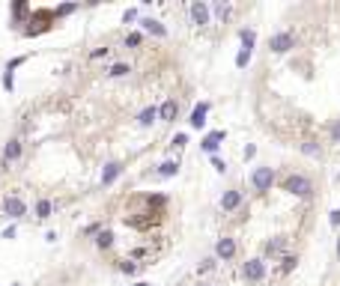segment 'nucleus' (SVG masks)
Here are the masks:
<instances>
[{
    "label": "nucleus",
    "instance_id": "nucleus-1",
    "mask_svg": "<svg viewBox=\"0 0 340 286\" xmlns=\"http://www.w3.org/2000/svg\"><path fill=\"white\" fill-rule=\"evenodd\" d=\"M284 191H289V194H295V197H311L314 182H311L308 176H301V173H292V176H287Z\"/></svg>",
    "mask_w": 340,
    "mask_h": 286
},
{
    "label": "nucleus",
    "instance_id": "nucleus-2",
    "mask_svg": "<svg viewBox=\"0 0 340 286\" xmlns=\"http://www.w3.org/2000/svg\"><path fill=\"white\" fill-rule=\"evenodd\" d=\"M3 214H6V218H12V221H18V218H24V214H27V203H24L18 194H9V197H3Z\"/></svg>",
    "mask_w": 340,
    "mask_h": 286
},
{
    "label": "nucleus",
    "instance_id": "nucleus-3",
    "mask_svg": "<svg viewBox=\"0 0 340 286\" xmlns=\"http://www.w3.org/2000/svg\"><path fill=\"white\" fill-rule=\"evenodd\" d=\"M251 185H254L257 191H269V188L275 185V170H272V167H257V170L251 173Z\"/></svg>",
    "mask_w": 340,
    "mask_h": 286
},
{
    "label": "nucleus",
    "instance_id": "nucleus-4",
    "mask_svg": "<svg viewBox=\"0 0 340 286\" xmlns=\"http://www.w3.org/2000/svg\"><path fill=\"white\" fill-rule=\"evenodd\" d=\"M51 21H54V12H48V9L33 12V15H30V21H27V24H33V27H30V30H24V33H27V36H39L42 30H48V27H51Z\"/></svg>",
    "mask_w": 340,
    "mask_h": 286
},
{
    "label": "nucleus",
    "instance_id": "nucleus-5",
    "mask_svg": "<svg viewBox=\"0 0 340 286\" xmlns=\"http://www.w3.org/2000/svg\"><path fill=\"white\" fill-rule=\"evenodd\" d=\"M242 277L251 280V283L262 280V277H266V262H262V260H248V262L242 265Z\"/></svg>",
    "mask_w": 340,
    "mask_h": 286
},
{
    "label": "nucleus",
    "instance_id": "nucleus-6",
    "mask_svg": "<svg viewBox=\"0 0 340 286\" xmlns=\"http://www.w3.org/2000/svg\"><path fill=\"white\" fill-rule=\"evenodd\" d=\"M215 257H218V260H233V257H236V238H230V236L218 238V244H215Z\"/></svg>",
    "mask_w": 340,
    "mask_h": 286
},
{
    "label": "nucleus",
    "instance_id": "nucleus-7",
    "mask_svg": "<svg viewBox=\"0 0 340 286\" xmlns=\"http://www.w3.org/2000/svg\"><path fill=\"white\" fill-rule=\"evenodd\" d=\"M295 45V39H292V33H275L272 39H269V48L275 51V54H284V51H289Z\"/></svg>",
    "mask_w": 340,
    "mask_h": 286
},
{
    "label": "nucleus",
    "instance_id": "nucleus-8",
    "mask_svg": "<svg viewBox=\"0 0 340 286\" xmlns=\"http://www.w3.org/2000/svg\"><path fill=\"white\" fill-rule=\"evenodd\" d=\"M120 173H123V164H120V161H107L105 170H102V185H105V188L113 185V182L120 179Z\"/></svg>",
    "mask_w": 340,
    "mask_h": 286
},
{
    "label": "nucleus",
    "instance_id": "nucleus-9",
    "mask_svg": "<svg viewBox=\"0 0 340 286\" xmlns=\"http://www.w3.org/2000/svg\"><path fill=\"white\" fill-rule=\"evenodd\" d=\"M21 152H24L21 140H18V137H12V140H6V146H3V161H6V164H12V161H18V158H21Z\"/></svg>",
    "mask_w": 340,
    "mask_h": 286
},
{
    "label": "nucleus",
    "instance_id": "nucleus-10",
    "mask_svg": "<svg viewBox=\"0 0 340 286\" xmlns=\"http://www.w3.org/2000/svg\"><path fill=\"white\" fill-rule=\"evenodd\" d=\"M227 134L224 131H212V134H206L203 137V143H200V146H203V152H209V155H215L218 152V146H221V140H224Z\"/></svg>",
    "mask_w": 340,
    "mask_h": 286
},
{
    "label": "nucleus",
    "instance_id": "nucleus-11",
    "mask_svg": "<svg viewBox=\"0 0 340 286\" xmlns=\"http://www.w3.org/2000/svg\"><path fill=\"white\" fill-rule=\"evenodd\" d=\"M206 114H209V101L194 104V111H191V128H203V125H206Z\"/></svg>",
    "mask_w": 340,
    "mask_h": 286
},
{
    "label": "nucleus",
    "instance_id": "nucleus-12",
    "mask_svg": "<svg viewBox=\"0 0 340 286\" xmlns=\"http://www.w3.org/2000/svg\"><path fill=\"white\" fill-rule=\"evenodd\" d=\"M188 12H191L194 24H209V6L203 3V0H197V3H191V6H188Z\"/></svg>",
    "mask_w": 340,
    "mask_h": 286
},
{
    "label": "nucleus",
    "instance_id": "nucleus-13",
    "mask_svg": "<svg viewBox=\"0 0 340 286\" xmlns=\"http://www.w3.org/2000/svg\"><path fill=\"white\" fill-rule=\"evenodd\" d=\"M156 119H158V107H156V104L143 107V111L137 114V125H140V128H149V125H153Z\"/></svg>",
    "mask_w": 340,
    "mask_h": 286
},
{
    "label": "nucleus",
    "instance_id": "nucleus-14",
    "mask_svg": "<svg viewBox=\"0 0 340 286\" xmlns=\"http://www.w3.org/2000/svg\"><path fill=\"white\" fill-rule=\"evenodd\" d=\"M239 206H242V194L239 191H224V197H221V209L224 212H233Z\"/></svg>",
    "mask_w": 340,
    "mask_h": 286
},
{
    "label": "nucleus",
    "instance_id": "nucleus-15",
    "mask_svg": "<svg viewBox=\"0 0 340 286\" xmlns=\"http://www.w3.org/2000/svg\"><path fill=\"white\" fill-rule=\"evenodd\" d=\"M140 30L153 33V36H167V27L161 21H156V18H140Z\"/></svg>",
    "mask_w": 340,
    "mask_h": 286
},
{
    "label": "nucleus",
    "instance_id": "nucleus-16",
    "mask_svg": "<svg viewBox=\"0 0 340 286\" xmlns=\"http://www.w3.org/2000/svg\"><path fill=\"white\" fill-rule=\"evenodd\" d=\"M176 114H179V104H176L173 98H167V101L158 107V117H161L164 122H173V119H176Z\"/></svg>",
    "mask_w": 340,
    "mask_h": 286
},
{
    "label": "nucleus",
    "instance_id": "nucleus-17",
    "mask_svg": "<svg viewBox=\"0 0 340 286\" xmlns=\"http://www.w3.org/2000/svg\"><path fill=\"white\" fill-rule=\"evenodd\" d=\"M30 6H27V0H12V18H15V24H18V18H21V24H27L30 18Z\"/></svg>",
    "mask_w": 340,
    "mask_h": 286
},
{
    "label": "nucleus",
    "instance_id": "nucleus-18",
    "mask_svg": "<svg viewBox=\"0 0 340 286\" xmlns=\"http://www.w3.org/2000/svg\"><path fill=\"white\" fill-rule=\"evenodd\" d=\"M113 238H117V236H113V230H102V233L96 236V247H102V250H107V247L113 244Z\"/></svg>",
    "mask_w": 340,
    "mask_h": 286
},
{
    "label": "nucleus",
    "instance_id": "nucleus-19",
    "mask_svg": "<svg viewBox=\"0 0 340 286\" xmlns=\"http://www.w3.org/2000/svg\"><path fill=\"white\" fill-rule=\"evenodd\" d=\"M239 39H242V48H245V51H251V48H254V42H257V33L245 27V30H239Z\"/></svg>",
    "mask_w": 340,
    "mask_h": 286
},
{
    "label": "nucleus",
    "instance_id": "nucleus-20",
    "mask_svg": "<svg viewBox=\"0 0 340 286\" xmlns=\"http://www.w3.org/2000/svg\"><path fill=\"white\" fill-rule=\"evenodd\" d=\"M129 72H131L129 63H113V66L107 69V75H110V78H123V75H129Z\"/></svg>",
    "mask_w": 340,
    "mask_h": 286
},
{
    "label": "nucleus",
    "instance_id": "nucleus-21",
    "mask_svg": "<svg viewBox=\"0 0 340 286\" xmlns=\"http://www.w3.org/2000/svg\"><path fill=\"white\" fill-rule=\"evenodd\" d=\"M179 173V164L176 161H161L158 164V176H176Z\"/></svg>",
    "mask_w": 340,
    "mask_h": 286
},
{
    "label": "nucleus",
    "instance_id": "nucleus-22",
    "mask_svg": "<svg viewBox=\"0 0 340 286\" xmlns=\"http://www.w3.org/2000/svg\"><path fill=\"white\" fill-rule=\"evenodd\" d=\"M51 209H54L51 200H39V203H36V218H42V221H45L48 214H51Z\"/></svg>",
    "mask_w": 340,
    "mask_h": 286
},
{
    "label": "nucleus",
    "instance_id": "nucleus-23",
    "mask_svg": "<svg viewBox=\"0 0 340 286\" xmlns=\"http://www.w3.org/2000/svg\"><path fill=\"white\" fill-rule=\"evenodd\" d=\"M301 152H305V155H311V158H319V146H316V143H314V140H308V143H301Z\"/></svg>",
    "mask_w": 340,
    "mask_h": 286
},
{
    "label": "nucleus",
    "instance_id": "nucleus-24",
    "mask_svg": "<svg viewBox=\"0 0 340 286\" xmlns=\"http://www.w3.org/2000/svg\"><path fill=\"white\" fill-rule=\"evenodd\" d=\"M284 247H287V238H275V241H269V244H266L269 254H281Z\"/></svg>",
    "mask_w": 340,
    "mask_h": 286
},
{
    "label": "nucleus",
    "instance_id": "nucleus-25",
    "mask_svg": "<svg viewBox=\"0 0 340 286\" xmlns=\"http://www.w3.org/2000/svg\"><path fill=\"white\" fill-rule=\"evenodd\" d=\"M72 12H78V3H60L54 9V15H72Z\"/></svg>",
    "mask_w": 340,
    "mask_h": 286
},
{
    "label": "nucleus",
    "instance_id": "nucleus-26",
    "mask_svg": "<svg viewBox=\"0 0 340 286\" xmlns=\"http://www.w3.org/2000/svg\"><path fill=\"white\" fill-rule=\"evenodd\" d=\"M126 45H129V48L143 45V33H129V36H126Z\"/></svg>",
    "mask_w": 340,
    "mask_h": 286
},
{
    "label": "nucleus",
    "instance_id": "nucleus-27",
    "mask_svg": "<svg viewBox=\"0 0 340 286\" xmlns=\"http://www.w3.org/2000/svg\"><path fill=\"white\" fill-rule=\"evenodd\" d=\"M248 63H251V51H245V48H242V51L236 54V66H239V69H245Z\"/></svg>",
    "mask_w": 340,
    "mask_h": 286
},
{
    "label": "nucleus",
    "instance_id": "nucleus-28",
    "mask_svg": "<svg viewBox=\"0 0 340 286\" xmlns=\"http://www.w3.org/2000/svg\"><path fill=\"white\" fill-rule=\"evenodd\" d=\"M215 15H218V18L224 21L227 15H230V3H215Z\"/></svg>",
    "mask_w": 340,
    "mask_h": 286
},
{
    "label": "nucleus",
    "instance_id": "nucleus-29",
    "mask_svg": "<svg viewBox=\"0 0 340 286\" xmlns=\"http://www.w3.org/2000/svg\"><path fill=\"white\" fill-rule=\"evenodd\" d=\"M295 262H298L295 257H284V260H281V271H292V268H295Z\"/></svg>",
    "mask_w": 340,
    "mask_h": 286
},
{
    "label": "nucleus",
    "instance_id": "nucleus-30",
    "mask_svg": "<svg viewBox=\"0 0 340 286\" xmlns=\"http://www.w3.org/2000/svg\"><path fill=\"white\" fill-rule=\"evenodd\" d=\"M120 271H123V274H134V271H137V262H134V260H126V262L120 265Z\"/></svg>",
    "mask_w": 340,
    "mask_h": 286
},
{
    "label": "nucleus",
    "instance_id": "nucleus-31",
    "mask_svg": "<svg viewBox=\"0 0 340 286\" xmlns=\"http://www.w3.org/2000/svg\"><path fill=\"white\" fill-rule=\"evenodd\" d=\"M24 60H27V57H12V60L6 63V72H15L18 66H24Z\"/></svg>",
    "mask_w": 340,
    "mask_h": 286
},
{
    "label": "nucleus",
    "instance_id": "nucleus-32",
    "mask_svg": "<svg viewBox=\"0 0 340 286\" xmlns=\"http://www.w3.org/2000/svg\"><path fill=\"white\" fill-rule=\"evenodd\" d=\"M134 18H137V9H134V6H129V9L123 12V21L129 24V21H134Z\"/></svg>",
    "mask_w": 340,
    "mask_h": 286
},
{
    "label": "nucleus",
    "instance_id": "nucleus-33",
    "mask_svg": "<svg viewBox=\"0 0 340 286\" xmlns=\"http://www.w3.org/2000/svg\"><path fill=\"white\" fill-rule=\"evenodd\" d=\"M212 268H215V260H203L197 271H200V274H206V271H212Z\"/></svg>",
    "mask_w": 340,
    "mask_h": 286
},
{
    "label": "nucleus",
    "instance_id": "nucleus-34",
    "mask_svg": "<svg viewBox=\"0 0 340 286\" xmlns=\"http://www.w3.org/2000/svg\"><path fill=\"white\" fill-rule=\"evenodd\" d=\"M328 224H331V227H340V209H334V212L328 214Z\"/></svg>",
    "mask_w": 340,
    "mask_h": 286
},
{
    "label": "nucleus",
    "instance_id": "nucleus-35",
    "mask_svg": "<svg viewBox=\"0 0 340 286\" xmlns=\"http://www.w3.org/2000/svg\"><path fill=\"white\" fill-rule=\"evenodd\" d=\"M3 87H6V90L15 87V75H12V72H6V75H3Z\"/></svg>",
    "mask_w": 340,
    "mask_h": 286
},
{
    "label": "nucleus",
    "instance_id": "nucleus-36",
    "mask_svg": "<svg viewBox=\"0 0 340 286\" xmlns=\"http://www.w3.org/2000/svg\"><path fill=\"white\" fill-rule=\"evenodd\" d=\"M185 143H188V134H182V131H179V134L173 137V146H185Z\"/></svg>",
    "mask_w": 340,
    "mask_h": 286
},
{
    "label": "nucleus",
    "instance_id": "nucleus-37",
    "mask_svg": "<svg viewBox=\"0 0 340 286\" xmlns=\"http://www.w3.org/2000/svg\"><path fill=\"white\" fill-rule=\"evenodd\" d=\"M212 167H215V170H218V173H224V170H227V164H224V161H221V158H215V155H212Z\"/></svg>",
    "mask_w": 340,
    "mask_h": 286
},
{
    "label": "nucleus",
    "instance_id": "nucleus-38",
    "mask_svg": "<svg viewBox=\"0 0 340 286\" xmlns=\"http://www.w3.org/2000/svg\"><path fill=\"white\" fill-rule=\"evenodd\" d=\"M331 140H334V143H340V122H334V125H331Z\"/></svg>",
    "mask_w": 340,
    "mask_h": 286
},
{
    "label": "nucleus",
    "instance_id": "nucleus-39",
    "mask_svg": "<svg viewBox=\"0 0 340 286\" xmlns=\"http://www.w3.org/2000/svg\"><path fill=\"white\" fill-rule=\"evenodd\" d=\"M257 155V146H254V143H248V146H245V158H254Z\"/></svg>",
    "mask_w": 340,
    "mask_h": 286
},
{
    "label": "nucleus",
    "instance_id": "nucleus-40",
    "mask_svg": "<svg viewBox=\"0 0 340 286\" xmlns=\"http://www.w3.org/2000/svg\"><path fill=\"white\" fill-rule=\"evenodd\" d=\"M105 54H107V48H96V51H93V60H99V57H105Z\"/></svg>",
    "mask_w": 340,
    "mask_h": 286
},
{
    "label": "nucleus",
    "instance_id": "nucleus-41",
    "mask_svg": "<svg viewBox=\"0 0 340 286\" xmlns=\"http://www.w3.org/2000/svg\"><path fill=\"white\" fill-rule=\"evenodd\" d=\"M3 238H15V227H6V230H3Z\"/></svg>",
    "mask_w": 340,
    "mask_h": 286
},
{
    "label": "nucleus",
    "instance_id": "nucleus-42",
    "mask_svg": "<svg viewBox=\"0 0 340 286\" xmlns=\"http://www.w3.org/2000/svg\"><path fill=\"white\" fill-rule=\"evenodd\" d=\"M131 286H149V283H146V280H137V283H131Z\"/></svg>",
    "mask_w": 340,
    "mask_h": 286
},
{
    "label": "nucleus",
    "instance_id": "nucleus-43",
    "mask_svg": "<svg viewBox=\"0 0 340 286\" xmlns=\"http://www.w3.org/2000/svg\"><path fill=\"white\" fill-rule=\"evenodd\" d=\"M9 286H21V283H9Z\"/></svg>",
    "mask_w": 340,
    "mask_h": 286
},
{
    "label": "nucleus",
    "instance_id": "nucleus-44",
    "mask_svg": "<svg viewBox=\"0 0 340 286\" xmlns=\"http://www.w3.org/2000/svg\"><path fill=\"white\" fill-rule=\"evenodd\" d=\"M200 286H209V283H200Z\"/></svg>",
    "mask_w": 340,
    "mask_h": 286
}]
</instances>
